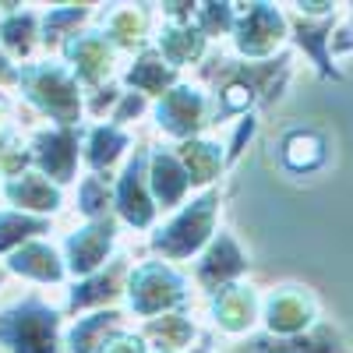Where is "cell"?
Returning <instances> with one entry per match:
<instances>
[{
  "mask_svg": "<svg viewBox=\"0 0 353 353\" xmlns=\"http://www.w3.org/2000/svg\"><path fill=\"white\" fill-rule=\"evenodd\" d=\"M124 85H128V92H138L145 99H149V96L163 99L173 85H181V71L170 68L156 46H149V50L134 53L131 68L124 71Z\"/></svg>",
  "mask_w": 353,
  "mask_h": 353,
  "instance_id": "obj_25",
  "label": "cell"
},
{
  "mask_svg": "<svg viewBox=\"0 0 353 353\" xmlns=\"http://www.w3.org/2000/svg\"><path fill=\"white\" fill-rule=\"evenodd\" d=\"M145 106H149V99L145 96H138V92H124L121 96V103H117V110H113V117H110V124H117V128H128L134 117H141L145 113Z\"/></svg>",
  "mask_w": 353,
  "mask_h": 353,
  "instance_id": "obj_33",
  "label": "cell"
},
{
  "mask_svg": "<svg viewBox=\"0 0 353 353\" xmlns=\"http://www.w3.org/2000/svg\"><path fill=\"white\" fill-rule=\"evenodd\" d=\"M103 36L117 46V50H149L156 43L152 36V4H113L110 11H103Z\"/></svg>",
  "mask_w": 353,
  "mask_h": 353,
  "instance_id": "obj_20",
  "label": "cell"
},
{
  "mask_svg": "<svg viewBox=\"0 0 353 353\" xmlns=\"http://www.w3.org/2000/svg\"><path fill=\"white\" fill-rule=\"evenodd\" d=\"M131 149V134L128 128H117V124H96V128H88L85 134V149H81V159L85 166L92 170V173H110V166L117 159H124Z\"/></svg>",
  "mask_w": 353,
  "mask_h": 353,
  "instance_id": "obj_26",
  "label": "cell"
},
{
  "mask_svg": "<svg viewBox=\"0 0 353 353\" xmlns=\"http://www.w3.org/2000/svg\"><path fill=\"white\" fill-rule=\"evenodd\" d=\"M286 18H290V39H293V46H297L314 64V71L321 78H336L339 81L343 71L332 64V36H336L339 11H332V14H301V11H293Z\"/></svg>",
  "mask_w": 353,
  "mask_h": 353,
  "instance_id": "obj_13",
  "label": "cell"
},
{
  "mask_svg": "<svg viewBox=\"0 0 353 353\" xmlns=\"http://www.w3.org/2000/svg\"><path fill=\"white\" fill-rule=\"evenodd\" d=\"M128 329V318L121 307H103L88 318H78L64 336L68 353H106L113 336H121Z\"/></svg>",
  "mask_w": 353,
  "mask_h": 353,
  "instance_id": "obj_21",
  "label": "cell"
},
{
  "mask_svg": "<svg viewBox=\"0 0 353 353\" xmlns=\"http://www.w3.org/2000/svg\"><path fill=\"white\" fill-rule=\"evenodd\" d=\"M4 276H8V269H0V283H4Z\"/></svg>",
  "mask_w": 353,
  "mask_h": 353,
  "instance_id": "obj_36",
  "label": "cell"
},
{
  "mask_svg": "<svg viewBox=\"0 0 353 353\" xmlns=\"http://www.w3.org/2000/svg\"><path fill=\"white\" fill-rule=\"evenodd\" d=\"M149 184H152L159 212H176L188 201V194L194 191V181L188 166L181 163V156H176V145L149 149Z\"/></svg>",
  "mask_w": 353,
  "mask_h": 353,
  "instance_id": "obj_15",
  "label": "cell"
},
{
  "mask_svg": "<svg viewBox=\"0 0 353 353\" xmlns=\"http://www.w3.org/2000/svg\"><path fill=\"white\" fill-rule=\"evenodd\" d=\"M209 318L226 336H251V325L261 321V297L251 283H230L209 293Z\"/></svg>",
  "mask_w": 353,
  "mask_h": 353,
  "instance_id": "obj_14",
  "label": "cell"
},
{
  "mask_svg": "<svg viewBox=\"0 0 353 353\" xmlns=\"http://www.w3.org/2000/svg\"><path fill=\"white\" fill-rule=\"evenodd\" d=\"M64 314L50 307L39 293L0 311V346L8 353H64Z\"/></svg>",
  "mask_w": 353,
  "mask_h": 353,
  "instance_id": "obj_3",
  "label": "cell"
},
{
  "mask_svg": "<svg viewBox=\"0 0 353 353\" xmlns=\"http://www.w3.org/2000/svg\"><path fill=\"white\" fill-rule=\"evenodd\" d=\"M92 14L88 4H64V8H50L43 14V43L57 46V43H68L71 36H78V25Z\"/></svg>",
  "mask_w": 353,
  "mask_h": 353,
  "instance_id": "obj_30",
  "label": "cell"
},
{
  "mask_svg": "<svg viewBox=\"0 0 353 353\" xmlns=\"http://www.w3.org/2000/svg\"><path fill=\"white\" fill-rule=\"evenodd\" d=\"M128 276H131V261L128 254H113L110 265H103L99 272L85 276L71 286L68 293V314H78L85 307L103 311L106 304H113L121 293H128Z\"/></svg>",
  "mask_w": 353,
  "mask_h": 353,
  "instance_id": "obj_16",
  "label": "cell"
},
{
  "mask_svg": "<svg viewBox=\"0 0 353 353\" xmlns=\"http://www.w3.org/2000/svg\"><path fill=\"white\" fill-rule=\"evenodd\" d=\"M194 25L201 28V36L209 43L233 36V28H237V4H198Z\"/></svg>",
  "mask_w": 353,
  "mask_h": 353,
  "instance_id": "obj_32",
  "label": "cell"
},
{
  "mask_svg": "<svg viewBox=\"0 0 353 353\" xmlns=\"http://www.w3.org/2000/svg\"><path fill=\"white\" fill-rule=\"evenodd\" d=\"M152 117H156V128L173 141H191L201 138L205 128L219 121V106L212 92H205L198 81H181L156 103Z\"/></svg>",
  "mask_w": 353,
  "mask_h": 353,
  "instance_id": "obj_6",
  "label": "cell"
},
{
  "mask_svg": "<svg viewBox=\"0 0 353 353\" xmlns=\"http://www.w3.org/2000/svg\"><path fill=\"white\" fill-rule=\"evenodd\" d=\"M4 269L21 276V279H32V283H64L68 261L50 241L39 237V241H28L25 248H18L14 254H8Z\"/></svg>",
  "mask_w": 353,
  "mask_h": 353,
  "instance_id": "obj_22",
  "label": "cell"
},
{
  "mask_svg": "<svg viewBox=\"0 0 353 353\" xmlns=\"http://www.w3.org/2000/svg\"><path fill=\"white\" fill-rule=\"evenodd\" d=\"M113 53L117 46L103 36V32H78L64 43V57L74 71V78L85 88H103L110 85V71H113Z\"/></svg>",
  "mask_w": 353,
  "mask_h": 353,
  "instance_id": "obj_18",
  "label": "cell"
},
{
  "mask_svg": "<svg viewBox=\"0 0 353 353\" xmlns=\"http://www.w3.org/2000/svg\"><path fill=\"white\" fill-rule=\"evenodd\" d=\"M201 81H212V99L219 117L254 113L251 106H269L283 96L290 81V50L272 61H241V57H212L198 71Z\"/></svg>",
  "mask_w": 353,
  "mask_h": 353,
  "instance_id": "obj_1",
  "label": "cell"
},
{
  "mask_svg": "<svg viewBox=\"0 0 353 353\" xmlns=\"http://www.w3.org/2000/svg\"><path fill=\"white\" fill-rule=\"evenodd\" d=\"M4 194L8 201L14 205L18 212H28V216H53L61 212L64 205V191L57 188L50 176H43L39 170H21L14 176H8L4 181Z\"/></svg>",
  "mask_w": 353,
  "mask_h": 353,
  "instance_id": "obj_19",
  "label": "cell"
},
{
  "mask_svg": "<svg viewBox=\"0 0 353 353\" xmlns=\"http://www.w3.org/2000/svg\"><path fill=\"white\" fill-rule=\"evenodd\" d=\"M78 209L85 219H106L113 209V184L110 176L88 173L85 181L78 184Z\"/></svg>",
  "mask_w": 353,
  "mask_h": 353,
  "instance_id": "obj_31",
  "label": "cell"
},
{
  "mask_svg": "<svg viewBox=\"0 0 353 353\" xmlns=\"http://www.w3.org/2000/svg\"><path fill=\"white\" fill-rule=\"evenodd\" d=\"M43 233H50L46 216H28V212H0V254H14L28 241H39Z\"/></svg>",
  "mask_w": 353,
  "mask_h": 353,
  "instance_id": "obj_29",
  "label": "cell"
},
{
  "mask_svg": "<svg viewBox=\"0 0 353 353\" xmlns=\"http://www.w3.org/2000/svg\"><path fill=\"white\" fill-rule=\"evenodd\" d=\"M81 124H57V128H46L39 134H32V145H28V159H32L39 166L43 176H50V181L57 188H64L74 181L78 173V156H81Z\"/></svg>",
  "mask_w": 353,
  "mask_h": 353,
  "instance_id": "obj_10",
  "label": "cell"
},
{
  "mask_svg": "<svg viewBox=\"0 0 353 353\" xmlns=\"http://www.w3.org/2000/svg\"><path fill=\"white\" fill-rule=\"evenodd\" d=\"M18 71L21 68H14V61L0 50V85H18Z\"/></svg>",
  "mask_w": 353,
  "mask_h": 353,
  "instance_id": "obj_35",
  "label": "cell"
},
{
  "mask_svg": "<svg viewBox=\"0 0 353 353\" xmlns=\"http://www.w3.org/2000/svg\"><path fill=\"white\" fill-rule=\"evenodd\" d=\"M233 353H346V350L339 329L329 321H318L314 329L301 336H269V332L244 336Z\"/></svg>",
  "mask_w": 353,
  "mask_h": 353,
  "instance_id": "obj_17",
  "label": "cell"
},
{
  "mask_svg": "<svg viewBox=\"0 0 353 353\" xmlns=\"http://www.w3.org/2000/svg\"><path fill=\"white\" fill-rule=\"evenodd\" d=\"M145 339H152V346L159 353H191L194 339H198V325L191 321L188 311H170V314H159L152 321H145L141 329Z\"/></svg>",
  "mask_w": 353,
  "mask_h": 353,
  "instance_id": "obj_27",
  "label": "cell"
},
{
  "mask_svg": "<svg viewBox=\"0 0 353 353\" xmlns=\"http://www.w3.org/2000/svg\"><path fill=\"white\" fill-rule=\"evenodd\" d=\"M219 205H223V191L219 188L198 191L166 223H159L152 230V237H149L152 254L170 261V265L198 258L205 248H209V241L219 233Z\"/></svg>",
  "mask_w": 353,
  "mask_h": 353,
  "instance_id": "obj_2",
  "label": "cell"
},
{
  "mask_svg": "<svg viewBox=\"0 0 353 353\" xmlns=\"http://www.w3.org/2000/svg\"><path fill=\"white\" fill-rule=\"evenodd\" d=\"M43 18L36 11H21V4L14 11H8L0 18V50H4L11 61L28 57L36 50V43H43Z\"/></svg>",
  "mask_w": 353,
  "mask_h": 353,
  "instance_id": "obj_28",
  "label": "cell"
},
{
  "mask_svg": "<svg viewBox=\"0 0 353 353\" xmlns=\"http://www.w3.org/2000/svg\"><path fill=\"white\" fill-rule=\"evenodd\" d=\"M113 212L134 230H152L159 205L149 184V145H138L124 159V170L113 184Z\"/></svg>",
  "mask_w": 353,
  "mask_h": 353,
  "instance_id": "obj_8",
  "label": "cell"
},
{
  "mask_svg": "<svg viewBox=\"0 0 353 353\" xmlns=\"http://www.w3.org/2000/svg\"><path fill=\"white\" fill-rule=\"evenodd\" d=\"M290 36V18L276 4H237V28H233V50L241 61H272L283 53Z\"/></svg>",
  "mask_w": 353,
  "mask_h": 353,
  "instance_id": "obj_7",
  "label": "cell"
},
{
  "mask_svg": "<svg viewBox=\"0 0 353 353\" xmlns=\"http://www.w3.org/2000/svg\"><path fill=\"white\" fill-rule=\"evenodd\" d=\"M18 88L39 113L50 117V121L64 124V128L78 124V117H81V81L64 64H57V61L25 64L18 71Z\"/></svg>",
  "mask_w": 353,
  "mask_h": 353,
  "instance_id": "obj_5",
  "label": "cell"
},
{
  "mask_svg": "<svg viewBox=\"0 0 353 353\" xmlns=\"http://www.w3.org/2000/svg\"><path fill=\"white\" fill-rule=\"evenodd\" d=\"M251 269V258L248 251L241 248V241L233 237L230 230L219 226V233L209 241L198 258H194V283L205 290V293H216L219 286H230V283H241Z\"/></svg>",
  "mask_w": 353,
  "mask_h": 353,
  "instance_id": "obj_11",
  "label": "cell"
},
{
  "mask_svg": "<svg viewBox=\"0 0 353 353\" xmlns=\"http://www.w3.org/2000/svg\"><path fill=\"white\" fill-rule=\"evenodd\" d=\"M176 145V156H181V163L188 166V173H191V181H194V188H201V191H209L219 176H223V170L230 166V152H226V145L223 141H216V138H191V141H173Z\"/></svg>",
  "mask_w": 353,
  "mask_h": 353,
  "instance_id": "obj_24",
  "label": "cell"
},
{
  "mask_svg": "<svg viewBox=\"0 0 353 353\" xmlns=\"http://www.w3.org/2000/svg\"><path fill=\"white\" fill-rule=\"evenodd\" d=\"M128 307L138 318H159L170 311H184L191 301V279L176 269V265L156 258V261H145L134 265L131 276H128Z\"/></svg>",
  "mask_w": 353,
  "mask_h": 353,
  "instance_id": "obj_4",
  "label": "cell"
},
{
  "mask_svg": "<svg viewBox=\"0 0 353 353\" xmlns=\"http://www.w3.org/2000/svg\"><path fill=\"white\" fill-rule=\"evenodd\" d=\"M113 244H117V219H85V226H78L74 233H68L64 241V261L68 272L85 279L99 272L103 265H110L113 258Z\"/></svg>",
  "mask_w": 353,
  "mask_h": 353,
  "instance_id": "obj_12",
  "label": "cell"
},
{
  "mask_svg": "<svg viewBox=\"0 0 353 353\" xmlns=\"http://www.w3.org/2000/svg\"><path fill=\"white\" fill-rule=\"evenodd\" d=\"M332 50H336V53L353 50V4H350V11H346V25H343L339 32L332 36Z\"/></svg>",
  "mask_w": 353,
  "mask_h": 353,
  "instance_id": "obj_34",
  "label": "cell"
},
{
  "mask_svg": "<svg viewBox=\"0 0 353 353\" xmlns=\"http://www.w3.org/2000/svg\"><path fill=\"white\" fill-rule=\"evenodd\" d=\"M159 53H163V61L170 68H188V64H201L205 61V53H209V39L201 36V28L194 21H163L159 25V32H156V43H152Z\"/></svg>",
  "mask_w": 353,
  "mask_h": 353,
  "instance_id": "obj_23",
  "label": "cell"
},
{
  "mask_svg": "<svg viewBox=\"0 0 353 353\" xmlns=\"http://www.w3.org/2000/svg\"><path fill=\"white\" fill-rule=\"evenodd\" d=\"M318 321V297L301 283L272 286L261 297V325L269 336H301Z\"/></svg>",
  "mask_w": 353,
  "mask_h": 353,
  "instance_id": "obj_9",
  "label": "cell"
}]
</instances>
